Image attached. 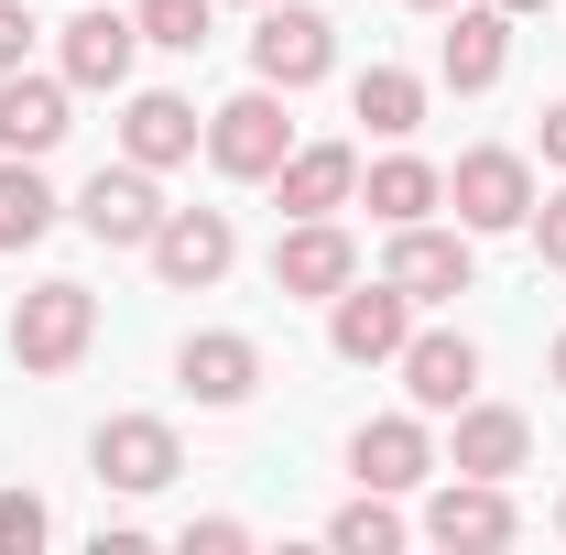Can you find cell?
Segmentation results:
<instances>
[{
    "instance_id": "6da1fadb",
    "label": "cell",
    "mask_w": 566,
    "mask_h": 555,
    "mask_svg": "<svg viewBox=\"0 0 566 555\" xmlns=\"http://www.w3.org/2000/svg\"><path fill=\"white\" fill-rule=\"evenodd\" d=\"M98 348V294L87 283H33L22 305H11V359L33 370V381H55Z\"/></svg>"
},
{
    "instance_id": "7a4b0ae2",
    "label": "cell",
    "mask_w": 566,
    "mask_h": 555,
    "mask_svg": "<svg viewBox=\"0 0 566 555\" xmlns=\"http://www.w3.org/2000/svg\"><path fill=\"white\" fill-rule=\"evenodd\" d=\"M447 208L469 240H501V229H523L534 218V164L512 153V142H480V153H458V175H447Z\"/></svg>"
},
{
    "instance_id": "3957f363",
    "label": "cell",
    "mask_w": 566,
    "mask_h": 555,
    "mask_svg": "<svg viewBox=\"0 0 566 555\" xmlns=\"http://www.w3.org/2000/svg\"><path fill=\"white\" fill-rule=\"evenodd\" d=\"M294 153V121H283V87H240L229 109H208V164L229 186H273V164Z\"/></svg>"
},
{
    "instance_id": "277c9868",
    "label": "cell",
    "mask_w": 566,
    "mask_h": 555,
    "mask_svg": "<svg viewBox=\"0 0 566 555\" xmlns=\"http://www.w3.org/2000/svg\"><path fill=\"white\" fill-rule=\"evenodd\" d=\"M327 66H338V22L305 11V0H262V22H251V76L294 98V87H316Z\"/></svg>"
},
{
    "instance_id": "5b68a950",
    "label": "cell",
    "mask_w": 566,
    "mask_h": 555,
    "mask_svg": "<svg viewBox=\"0 0 566 555\" xmlns=\"http://www.w3.org/2000/svg\"><path fill=\"white\" fill-rule=\"evenodd\" d=\"M415 338V294L381 273V283H338L327 294V348L349 359V370H381V359H403Z\"/></svg>"
},
{
    "instance_id": "8992f818",
    "label": "cell",
    "mask_w": 566,
    "mask_h": 555,
    "mask_svg": "<svg viewBox=\"0 0 566 555\" xmlns=\"http://www.w3.org/2000/svg\"><path fill=\"white\" fill-rule=\"evenodd\" d=\"M76 229L87 240H109V251H153V229H164V186H153V164H98L87 175V197H76Z\"/></svg>"
},
{
    "instance_id": "52a82bcc",
    "label": "cell",
    "mask_w": 566,
    "mask_h": 555,
    "mask_svg": "<svg viewBox=\"0 0 566 555\" xmlns=\"http://www.w3.org/2000/svg\"><path fill=\"white\" fill-rule=\"evenodd\" d=\"M142 262L164 273V294H208V283L240 262V229H229V208H164V229H153Z\"/></svg>"
},
{
    "instance_id": "ba28073f",
    "label": "cell",
    "mask_w": 566,
    "mask_h": 555,
    "mask_svg": "<svg viewBox=\"0 0 566 555\" xmlns=\"http://www.w3.org/2000/svg\"><path fill=\"white\" fill-rule=\"evenodd\" d=\"M87 469H98V490L142 501V490H164L175 469H186V447H175V425H164V415H109L98 436H87Z\"/></svg>"
},
{
    "instance_id": "9c48e42d",
    "label": "cell",
    "mask_w": 566,
    "mask_h": 555,
    "mask_svg": "<svg viewBox=\"0 0 566 555\" xmlns=\"http://www.w3.org/2000/svg\"><path fill=\"white\" fill-rule=\"evenodd\" d=\"M381 273L403 283L415 305H447V294H469V283H480V262H469V229L403 218V229H392V262H381Z\"/></svg>"
},
{
    "instance_id": "30bf717a",
    "label": "cell",
    "mask_w": 566,
    "mask_h": 555,
    "mask_svg": "<svg viewBox=\"0 0 566 555\" xmlns=\"http://www.w3.org/2000/svg\"><path fill=\"white\" fill-rule=\"evenodd\" d=\"M338 283H359V240L338 218H294L273 240V294H305V305H327Z\"/></svg>"
},
{
    "instance_id": "8fae6325",
    "label": "cell",
    "mask_w": 566,
    "mask_h": 555,
    "mask_svg": "<svg viewBox=\"0 0 566 555\" xmlns=\"http://www.w3.org/2000/svg\"><path fill=\"white\" fill-rule=\"evenodd\" d=\"M501 66H512V11L501 0H458V22L436 33V76L458 98H480V87H501Z\"/></svg>"
},
{
    "instance_id": "7c38bea8",
    "label": "cell",
    "mask_w": 566,
    "mask_h": 555,
    "mask_svg": "<svg viewBox=\"0 0 566 555\" xmlns=\"http://www.w3.org/2000/svg\"><path fill=\"white\" fill-rule=\"evenodd\" d=\"M132 55H142V22L109 11V0L76 11L66 33H55V76H66V87H132Z\"/></svg>"
},
{
    "instance_id": "4fadbf2b",
    "label": "cell",
    "mask_w": 566,
    "mask_h": 555,
    "mask_svg": "<svg viewBox=\"0 0 566 555\" xmlns=\"http://www.w3.org/2000/svg\"><path fill=\"white\" fill-rule=\"evenodd\" d=\"M76 132V87L66 76H33V66H11L0 76V153H55V142Z\"/></svg>"
},
{
    "instance_id": "5bb4252c",
    "label": "cell",
    "mask_w": 566,
    "mask_h": 555,
    "mask_svg": "<svg viewBox=\"0 0 566 555\" xmlns=\"http://www.w3.org/2000/svg\"><path fill=\"white\" fill-rule=\"evenodd\" d=\"M447 469L458 480H512V469H534V425L512 415V404H458V436H447Z\"/></svg>"
},
{
    "instance_id": "9a60e30c",
    "label": "cell",
    "mask_w": 566,
    "mask_h": 555,
    "mask_svg": "<svg viewBox=\"0 0 566 555\" xmlns=\"http://www.w3.org/2000/svg\"><path fill=\"white\" fill-rule=\"evenodd\" d=\"M273 197H283V218L359 208V153H349V142H294V153L273 164Z\"/></svg>"
},
{
    "instance_id": "2e32d148",
    "label": "cell",
    "mask_w": 566,
    "mask_h": 555,
    "mask_svg": "<svg viewBox=\"0 0 566 555\" xmlns=\"http://www.w3.org/2000/svg\"><path fill=\"white\" fill-rule=\"evenodd\" d=\"M175 381H186L208 415H229V404H251V392H262V348L240 338V327H197V338L175 348Z\"/></svg>"
},
{
    "instance_id": "e0dca14e",
    "label": "cell",
    "mask_w": 566,
    "mask_h": 555,
    "mask_svg": "<svg viewBox=\"0 0 566 555\" xmlns=\"http://www.w3.org/2000/svg\"><path fill=\"white\" fill-rule=\"evenodd\" d=\"M392 370H403V392H415V415H458V404L480 392V348L458 338V327H415Z\"/></svg>"
},
{
    "instance_id": "ac0fdd59",
    "label": "cell",
    "mask_w": 566,
    "mask_h": 555,
    "mask_svg": "<svg viewBox=\"0 0 566 555\" xmlns=\"http://www.w3.org/2000/svg\"><path fill=\"white\" fill-rule=\"evenodd\" d=\"M424 534H436V545H512V534H523V512H512V480H447L436 490V501H424Z\"/></svg>"
},
{
    "instance_id": "d6986e66",
    "label": "cell",
    "mask_w": 566,
    "mask_h": 555,
    "mask_svg": "<svg viewBox=\"0 0 566 555\" xmlns=\"http://www.w3.org/2000/svg\"><path fill=\"white\" fill-rule=\"evenodd\" d=\"M197 142H208V121H197V109H186L175 87H132V98H120V153H132V164L175 175V164H186Z\"/></svg>"
},
{
    "instance_id": "ffe728a7",
    "label": "cell",
    "mask_w": 566,
    "mask_h": 555,
    "mask_svg": "<svg viewBox=\"0 0 566 555\" xmlns=\"http://www.w3.org/2000/svg\"><path fill=\"white\" fill-rule=\"evenodd\" d=\"M349 469H359V490H415L424 469H447V458H436L424 415H370L349 436Z\"/></svg>"
},
{
    "instance_id": "44dd1931",
    "label": "cell",
    "mask_w": 566,
    "mask_h": 555,
    "mask_svg": "<svg viewBox=\"0 0 566 555\" xmlns=\"http://www.w3.org/2000/svg\"><path fill=\"white\" fill-rule=\"evenodd\" d=\"M359 208L381 218V229H403V218H424V208H447V175L424 164V153H381L370 175H359Z\"/></svg>"
},
{
    "instance_id": "7402d4cb",
    "label": "cell",
    "mask_w": 566,
    "mask_h": 555,
    "mask_svg": "<svg viewBox=\"0 0 566 555\" xmlns=\"http://www.w3.org/2000/svg\"><path fill=\"white\" fill-rule=\"evenodd\" d=\"M55 218H66V197L33 175V153H0V251H33Z\"/></svg>"
},
{
    "instance_id": "603a6c76",
    "label": "cell",
    "mask_w": 566,
    "mask_h": 555,
    "mask_svg": "<svg viewBox=\"0 0 566 555\" xmlns=\"http://www.w3.org/2000/svg\"><path fill=\"white\" fill-rule=\"evenodd\" d=\"M349 109H359V121H370L381 142H415V132H424V76H403V66H370V76L349 87Z\"/></svg>"
},
{
    "instance_id": "cb8c5ba5",
    "label": "cell",
    "mask_w": 566,
    "mask_h": 555,
    "mask_svg": "<svg viewBox=\"0 0 566 555\" xmlns=\"http://www.w3.org/2000/svg\"><path fill=\"white\" fill-rule=\"evenodd\" d=\"M327 545H338V555H392V545H403V512H392V490H359V501H338V512H327Z\"/></svg>"
},
{
    "instance_id": "d4e9b609",
    "label": "cell",
    "mask_w": 566,
    "mask_h": 555,
    "mask_svg": "<svg viewBox=\"0 0 566 555\" xmlns=\"http://www.w3.org/2000/svg\"><path fill=\"white\" fill-rule=\"evenodd\" d=\"M208 11L218 0H132L142 44H164V55H197V44H208Z\"/></svg>"
},
{
    "instance_id": "484cf974",
    "label": "cell",
    "mask_w": 566,
    "mask_h": 555,
    "mask_svg": "<svg viewBox=\"0 0 566 555\" xmlns=\"http://www.w3.org/2000/svg\"><path fill=\"white\" fill-rule=\"evenodd\" d=\"M44 534H55V512H44L33 490H0V555H33Z\"/></svg>"
},
{
    "instance_id": "4316f807",
    "label": "cell",
    "mask_w": 566,
    "mask_h": 555,
    "mask_svg": "<svg viewBox=\"0 0 566 555\" xmlns=\"http://www.w3.org/2000/svg\"><path fill=\"white\" fill-rule=\"evenodd\" d=\"M523 229H534L545 273H566V186H556V197H534V218H523Z\"/></svg>"
},
{
    "instance_id": "83f0119b",
    "label": "cell",
    "mask_w": 566,
    "mask_h": 555,
    "mask_svg": "<svg viewBox=\"0 0 566 555\" xmlns=\"http://www.w3.org/2000/svg\"><path fill=\"white\" fill-rule=\"evenodd\" d=\"M251 545V523H229V512H208V523H186V555H240Z\"/></svg>"
},
{
    "instance_id": "f1b7e54d",
    "label": "cell",
    "mask_w": 566,
    "mask_h": 555,
    "mask_svg": "<svg viewBox=\"0 0 566 555\" xmlns=\"http://www.w3.org/2000/svg\"><path fill=\"white\" fill-rule=\"evenodd\" d=\"M33 33H44V22H33L22 0H0V76H11V66H22V55H33Z\"/></svg>"
},
{
    "instance_id": "f546056e",
    "label": "cell",
    "mask_w": 566,
    "mask_h": 555,
    "mask_svg": "<svg viewBox=\"0 0 566 555\" xmlns=\"http://www.w3.org/2000/svg\"><path fill=\"white\" fill-rule=\"evenodd\" d=\"M534 142H545V164H556V175H566V98H556V109H545V132H534Z\"/></svg>"
},
{
    "instance_id": "4dcf8cb0",
    "label": "cell",
    "mask_w": 566,
    "mask_h": 555,
    "mask_svg": "<svg viewBox=\"0 0 566 555\" xmlns=\"http://www.w3.org/2000/svg\"><path fill=\"white\" fill-rule=\"evenodd\" d=\"M556 392H566V327H556Z\"/></svg>"
},
{
    "instance_id": "1f68e13d",
    "label": "cell",
    "mask_w": 566,
    "mask_h": 555,
    "mask_svg": "<svg viewBox=\"0 0 566 555\" xmlns=\"http://www.w3.org/2000/svg\"><path fill=\"white\" fill-rule=\"evenodd\" d=\"M501 11H545V0H501Z\"/></svg>"
},
{
    "instance_id": "d6a6232c",
    "label": "cell",
    "mask_w": 566,
    "mask_h": 555,
    "mask_svg": "<svg viewBox=\"0 0 566 555\" xmlns=\"http://www.w3.org/2000/svg\"><path fill=\"white\" fill-rule=\"evenodd\" d=\"M415 11H458V0H415Z\"/></svg>"
},
{
    "instance_id": "836d02e7",
    "label": "cell",
    "mask_w": 566,
    "mask_h": 555,
    "mask_svg": "<svg viewBox=\"0 0 566 555\" xmlns=\"http://www.w3.org/2000/svg\"><path fill=\"white\" fill-rule=\"evenodd\" d=\"M556 534H566V490H556Z\"/></svg>"
}]
</instances>
